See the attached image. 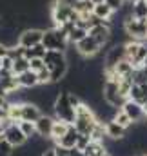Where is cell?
Returning a JSON list of instances; mask_svg holds the SVG:
<instances>
[{"mask_svg":"<svg viewBox=\"0 0 147 156\" xmlns=\"http://www.w3.org/2000/svg\"><path fill=\"white\" fill-rule=\"evenodd\" d=\"M40 156H56V149H55V147H47V149L42 151Z\"/></svg>","mask_w":147,"mask_h":156,"instance_id":"cell-36","label":"cell"},{"mask_svg":"<svg viewBox=\"0 0 147 156\" xmlns=\"http://www.w3.org/2000/svg\"><path fill=\"white\" fill-rule=\"evenodd\" d=\"M53 111H55L56 120H62V122H67V123H74L76 109L69 104V91H60L56 94L55 104H53Z\"/></svg>","mask_w":147,"mask_h":156,"instance_id":"cell-3","label":"cell"},{"mask_svg":"<svg viewBox=\"0 0 147 156\" xmlns=\"http://www.w3.org/2000/svg\"><path fill=\"white\" fill-rule=\"evenodd\" d=\"M45 51H47V49L44 47V44H38V45H33V47L24 49V56H26L27 60H31V58H44Z\"/></svg>","mask_w":147,"mask_h":156,"instance_id":"cell-25","label":"cell"},{"mask_svg":"<svg viewBox=\"0 0 147 156\" xmlns=\"http://www.w3.org/2000/svg\"><path fill=\"white\" fill-rule=\"evenodd\" d=\"M44 67H45L44 58H31V60H29V69H31V71L38 73V71H42Z\"/></svg>","mask_w":147,"mask_h":156,"instance_id":"cell-30","label":"cell"},{"mask_svg":"<svg viewBox=\"0 0 147 156\" xmlns=\"http://www.w3.org/2000/svg\"><path fill=\"white\" fill-rule=\"evenodd\" d=\"M0 96H4V98L7 100V91H5V87H4L2 83H0Z\"/></svg>","mask_w":147,"mask_h":156,"instance_id":"cell-39","label":"cell"},{"mask_svg":"<svg viewBox=\"0 0 147 156\" xmlns=\"http://www.w3.org/2000/svg\"><path fill=\"white\" fill-rule=\"evenodd\" d=\"M104 156H113V154H109V153H106V154H104Z\"/></svg>","mask_w":147,"mask_h":156,"instance_id":"cell-46","label":"cell"},{"mask_svg":"<svg viewBox=\"0 0 147 156\" xmlns=\"http://www.w3.org/2000/svg\"><path fill=\"white\" fill-rule=\"evenodd\" d=\"M42 44H44V47L49 49V51H64V53H67L69 33H67L62 26H53V27H49V29H44Z\"/></svg>","mask_w":147,"mask_h":156,"instance_id":"cell-2","label":"cell"},{"mask_svg":"<svg viewBox=\"0 0 147 156\" xmlns=\"http://www.w3.org/2000/svg\"><path fill=\"white\" fill-rule=\"evenodd\" d=\"M122 60H125V44H113L111 49H107V53H106L104 67H114Z\"/></svg>","mask_w":147,"mask_h":156,"instance_id":"cell-9","label":"cell"},{"mask_svg":"<svg viewBox=\"0 0 147 156\" xmlns=\"http://www.w3.org/2000/svg\"><path fill=\"white\" fill-rule=\"evenodd\" d=\"M104 2L109 5V7L113 9V11H114V13H116V11H120V9L125 5V0H104Z\"/></svg>","mask_w":147,"mask_h":156,"instance_id":"cell-33","label":"cell"},{"mask_svg":"<svg viewBox=\"0 0 147 156\" xmlns=\"http://www.w3.org/2000/svg\"><path fill=\"white\" fill-rule=\"evenodd\" d=\"M51 20H53V26H64L67 22H73L76 24L80 20V15L74 11L73 7L55 0L53 5H51Z\"/></svg>","mask_w":147,"mask_h":156,"instance_id":"cell-4","label":"cell"},{"mask_svg":"<svg viewBox=\"0 0 147 156\" xmlns=\"http://www.w3.org/2000/svg\"><path fill=\"white\" fill-rule=\"evenodd\" d=\"M2 134H4V140H5L7 144H11L13 147H22V145L27 142V136L22 133V129L18 127V123H9V125L2 131Z\"/></svg>","mask_w":147,"mask_h":156,"instance_id":"cell-7","label":"cell"},{"mask_svg":"<svg viewBox=\"0 0 147 156\" xmlns=\"http://www.w3.org/2000/svg\"><path fill=\"white\" fill-rule=\"evenodd\" d=\"M144 66H147V56H145V60H144Z\"/></svg>","mask_w":147,"mask_h":156,"instance_id":"cell-44","label":"cell"},{"mask_svg":"<svg viewBox=\"0 0 147 156\" xmlns=\"http://www.w3.org/2000/svg\"><path fill=\"white\" fill-rule=\"evenodd\" d=\"M67 71H69V64H67V62H66V64L56 66L55 69H51V82H53V83L62 82L64 78L67 76Z\"/></svg>","mask_w":147,"mask_h":156,"instance_id":"cell-23","label":"cell"},{"mask_svg":"<svg viewBox=\"0 0 147 156\" xmlns=\"http://www.w3.org/2000/svg\"><path fill=\"white\" fill-rule=\"evenodd\" d=\"M91 140H93L91 136H87V134H80V136H78V142H76V147L84 151V149L91 144Z\"/></svg>","mask_w":147,"mask_h":156,"instance_id":"cell-31","label":"cell"},{"mask_svg":"<svg viewBox=\"0 0 147 156\" xmlns=\"http://www.w3.org/2000/svg\"><path fill=\"white\" fill-rule=\"evenodd\" d=\"M131 16L140 18V20H147V0H138L136 4H133Z\"/></svg>","mask_w":147,"mask_h":156,"instance_id":"cell-22","label":"cell"},{"mask_svg":"<svg viewBox=\"0 0 147 156\" xmlns=\"http://www.w3.org/2000/svg\"><path fill=\"white\" fill-rule=\"evenodd\" d=\"M125 2H129V4H136L138 0H125Z\"/></svg>","mask_w":147,"mask_h":156,"instance_id":"cell-41","label":"cell"},{"mask_svg":"<svg viewBox=\"0 0 147 156\" xmlns=\"http://www.w3.org/2000/svg\"><path fill=\"white\" fill-rule=\"evenodd\" d=\"M7 53H9V47L4 45V44H0V56L4 58V56H7Z\"/></svg>","mask_w":147,"mask_h":156,"instance_id":"cell-38","label":"cell"},{"mask_svg":"<svg viewBox=\"0 0 147 156\" xmlns=\"http://www.w3.org/2000/svg\"><path fill=\"white\" fill-rule=\"evenodd\" d=\"M74 49H76V53H78L82 58H93V56H96V55L102 51V45L93 38L91 35H87L85 38L80 40V42L74 45Z\"/></svg>","mask_w":147,"mask_h":156,"instance_id":"cell-6","label":"cell"},{"mask_svg":"<svg viewBox=\"0 0 147 156\" xmlns=\"http://www.w3.org/2000/svg\"><path fill=\"white\" fill-rule=\"evenodd\" d=\"M55 149H56V156H69V149H66V147L55 145Z\"/></svg>","mask_w":147,"mask_h":156,"instance_id":"cell-35","label":"cell"},{"mask_svg":"<svg viewBox=\"0 0 147 156\" xmlns=\"http://www.w3.org/2000/svg\"><path fill=\"white\" fill-rule=\"evenodd\" d=\"M93 9H95V2L93 0H76L74 11L80 15V18H87L89 15H93Z\"/></svg>","mask_w":147,"mask_h":156,"instance_id":"cell-20","label":"cell"},{"mask_svg":"<svg viewBox=\"0 0 147 156\" xmlns=\"http://www.w3.org/2000/svg\"><path fill=\"white\" fill-rule=\"evenodd\" d=\"M42 115L44 113L40 111V107H38L37 104H33V102H22V120H26V122H37Z\"/></svg>","mask_w":147,"mask_h":156,"instance_id":"cell-15","label":"cell"},{"mask_svg":"<svg viewBox=\"0 0 147 156\" xmlns=\"http://www.w3.org/2000/svg\"><path fill=\"white\" fill-rule=\"evenodd\" d=\"M38 85H51V71L47 67H44L42 71H38Z\"/></svg>","mask_w":147,"mask_h":156,"instance_id":"cell-29","label":"cell"},{"mask_svg":"<svg viewBox=\"0 0 147 156\" xmlns=\"http://www.w3.org/2000/svg\"><path fill=\"white\" fill-rule=\"evenodd\" d=\"M37 125V134L44 140H51V133H53V125H55V118L47 116V115H42L35 122Z\"/></svg>","mask_w":147,"mask_h":156,"instance_id":"cell-10","label":"cell"},{"mask_svg":"<svg viewBox=\"0 0 147 156\" xmlns=\"http://www.w3.org/2000/svg\"><path fill=\"white\" fill-rule=\"evenodd\" d=\"M0 69H2V56H0Z\"/></svg>","mask_w":147,"mask_h":156,"instance_id":"cell-45","label":"cell"},{"mask_svg":"<svg viewBox=\"0 0 147 156\" xmlns=\"http://www.w3.org/2000/svg\"><path fill=\"white\" fill-rule=\"evenodd\" d=\"M93 2H95V4H100V2H104V0H93Z\"/></svg>","mask_w":147,"mask_h":156,"instance_id":"cell-43","label":"cell"},{"mask_svg":"<svg viewBox=\"0 0 147 156\" xmlns=\"http://www.w3.org/2000/svg\"><path fill=\"white\" fill-rule=\"evenodd\" d=\"M78 136H80V133L74 129V125H71V127H69V131L66 133V136H62L55 145H60V147H66V149H73V147H76Z\"/></svg>","mask_w":147,"mask_h":156,"instance_id":"cell-17","label":"cell"},{"mask_svg":"<svg viewBox=\"0 0 147 156\" xmlns=\"http://www.w3.org/2000/svg\"><path fill=\"white\" fill-rule=\"evenodd\" d=\"M85 156H104L107 153V147L104 142H98V140H91V144L84 149Z\"/></svg>","mask_w":147,"mask_h":156,"instance_id":"cell-19","label":"cell"},{"mask_svg":"<svg viewBox=\"0 0 147 156\" xmlns=\"http://www.w3.org/2000/svg\"><path fill=\"white\" fill-rule=\"evenodd\" d=\"M2 140H4V134H2V131H0V144H2Z\"/></svg>","mask_w":147,"mask_h":156,"instance_id":"cell-42","label":"cell"},{"mask_svg":"<svg viewBox=\"0 0 147 156\" xmlns=\"http://www.w3.org/2000/svg\"><path fill=\"white\" fill-rule=\"evenodd\" d=\"M73 123H67V122H62V120H55V125H53V133H51V140L56 144L62 136H66V133L69 131Z\"/></svg>","mask_w":147,"mask_h":156,"instance_id":"cell-18","label":"cell"},{"mask_svg":"<svg viewBox=\"0 0 147 156\" xmlns=\"http://www.w3.org/2000/svg\"><path fill=\"white\" fill-rule=\"evenodd\" d=\"M127 133H129V129H125V127L118 125L114 120H109V122H106V136H107L109 140H114V142H122V140H125Z\"/></svg>","mask_w":147,"mask_h":156,"instance_id":"cell-12","label":"cell"},{"mask_svg":"<svg viewBox=\"0 0 147 156\" xmlns=\"http://www.w3.org/2000/svg\"><path fill=\"white\" fill-rule=\"evenodd\" d=\"M89 35L93 37V38L96 40L102 47L104 45H107L111 42V35H113V29L111 27H107V26H96V27H93V29H89Z\"/></svg>","mask_w":147,"mask_h":156,"instance_id":"cell-14","label":"cell"},{"mask_svg":"<svg viewBox=\"0 0 147 156\" xmlns=\"http://www.w3.org/2000/svg\"><path fill=\"white\" fill-rule=\"evenodd\" d=\"M69 156H85V153L78 147H73V149H69Z\"/></svg>","mask_w":147,"mask_h":156,"instance_id":"cell-37","label":"cell"},{"mask_svg":"<svg viewBox=\"0 0 147 156\" xmlns=\"http://www.w3.org/2000/svg\"><path fill=\"white\" fill-rule=\"evenodd\" d=\"M140 156H147V154H140Z\"/></svg>","mask_w":147,"mask_h":156,"instance_id":"cell-48","label":"cell"},{"mask_svg":"<svg viewBox=\"0 0 147 156\" xmlns=\"http://www.w3.org/2000/svg\"><path fill=\"white\" fill-rule=\"evenodd\" d=\"M18 127L22 129V133L27 136V140H33V138H37V125H35V122H26V120H20L18 122Z\"/></svg>","mask_w":147,"mask_h":156,"instance_id":"cell-24","label":"cell"},{"mask_svg":"<svg viewBox=\"0 0 147 156\" xmlns=\"http://www.w3.org/2000/svg\"><path fill=\"white\" fill-rule=\"evenodd\" d=\"M124 31H125V35L129 38L138 40V42H145L147 40V20L127 16L124 20Z\"/></svg>","mask_w":147,"mask_h":156,"instance_id":"cell-5","label":"cell"},{"mask_svg":"<svg viewBox=\"0 0 147 156\" xmlns=\"http://www.w3.org/2000/svg\"><path fill=\"white\" fill-rule=\"evenodd\" d=\"M67 62V56H66V53L64 51H45V55H44V64H45V67L51 71V69H55L56 66H60V64H66Z\"/></svg>","mask_w":147,"mask_h":156,"instance_id":"cell-13","label":"cell"},{"mask_svg":"<svg viewBox=\"0 0 147 156\" xmlns=\"http://www.w3.org/2000/svg\"><path fill=\"white\" fill-rule=\"evenodd\" d=\"M5 104H7V100H5V98H4V96H0V107H4V105H5Z\"/></svg>","mask_w":147,"mask_h":156,"instance_id":"cell-40","label":"cell"},{"mask_svg":"<svg viewBox=\"0 0 147 156\" xmlns=\"http://www.w3.org/2000/svg\"><path fill=\"white\" fill-rule=\"evenodd\" d=\"M122 109L127 113V116L131 118L134 123H136V122H140V120H144V118L147 116L144 105H142V104H138V102H134V100H127V102L124 104V107H122Z\"/></svg>","mask_w":147,"mask_h":156,"instance_id":"cell-11","label":"cell"},{"mask_svg":"<svg viewBox=\"0 0 147 156\" xmlns=\"http://www.w3.org/2000/svg\"><path fill=\"white\" fill-rule=\"evenodd\" d=\"M18 83L22 89H35V87H38V75L35 71L27 69L18 75Z\"/></svg>","mask_w":147,"mask_h":156,"instance_id":"cell-16","label":"cell"},{"mask_svg":"<svg viewBox=\"0 0 147 156\" xmlns=\"http://www.w3.org/2000/svg\"><path fill=\"white\" fill-rule=\"evenodd\" d=\"M13 145L11 144H7L5 140H2V144H0V156H11L13 154Z\"/></svg>","mask_w":147,"mask_h":156,"instance_id":"cell-32","label":"cell"},{"mask_svg":"<svg viewBox=\"0 0 147 156\" xmlns=\"http://www.w3.org/2000/svg\"><path fill=\"white\" fill-rule=\"evenodd\" d=\"M13 64H15V58H11L9 55L2 58V69L4 71H13Z\"/></svg>","mask_w":147,"mask_h":156,"instance_id":"cell-34","label":"cell"},{"mask_svg":"<svg viewBox=\"0 0 147 156\" xmlns=\"http://www.w3.org/2000/svg\"><path fill=\"white\" fill-rule=\"evenodd\" d=\"M113 120H114V122H116L118 125L125 127V129H131V127H133V123H134V122H133L131 118L127 116V113H125L124 109H118V111L114 113V116H113Z\"/></svg>","mask_w":147,"mask_h":156,"instance_id":"cell-27","label":"cell"},{"mask_svg":"<svg viewBox=\"0 0 147 156\" xmlns=\"http://www.w3.org/2000/svg\"><path fill=\"white\" fill-rule=\"evenodd\" d=\"M29 69V60L26 56H20V58H15V64H13V73L15 75H20L24 71Z\"/></svg>","mask_w":147,"mask_h":156,"instance_id":"cell-28","label":"cell"},{"mask_svg":"<svg viewBox=\"0 0 147 156\" xmlns=\"http://www.w3.org/2000/svg\"><path fill=\"white\" fill-rule=\"evenodd\" d=\"M93 15H95V16H98V18H102V20H109V18L114 16V11L111 9L106 2H100V4H95Z\"/></svg>","mask_w":147,"mask_h":156,"instance_id":"cell-21","label":"cell"},{"mask_svg":"<svg viewBox=\"0 0 147 156\" xmlns=\"http://www.w3.org/2000/svg\"><path fill=\"white\" fill-rule=\"evenodd\" d=\"M42 38H44V29H38V27H27L20 33L18 37V45L22 47H33V45H38L42 44Z\"/></svg>","mask_w":147,"mask_h":156,"instance_id":"cell-8","label":"cell"},{"mask_svg":"<svg viewBox=\"0 0 147 156\" xmlns=\"http://www.w3.org/2000/svg\"><path fill=\"white\" fill-rule=\"evenodd\" d=\"M100 123V120L96 116L95 109L89 105V104H82L78 109H76V118H74V129L80 133V134H87L91 136V133L95 131V127Z\"/></svg>","mask_w":147,"mask_h":156,"instance_id":"cell-1","label":"cell"},{"mask_svg":"<svg viewBox=\"0 0 147 156\" xmlns=\"http://www.w3.org/2000/svg\"><path fill=\"white\" fill-rule=\"evenodd\" d=\"M87 35H89V31H87V29H84V27H80V26H74L73 29L69 31V44L76 45L80 40H84Z\"/></svg>","mask_w":147,"mask_h":156,"instance_id":"cell-26","label":"cell"},{"mask_svg":"<svg viewBox=\"0 0 147 156\" xmlns=\"http://www.w3.org/2000/svg\"><path fill=\"white\" fill-rule=\"evenodd\" d=\"M0 27H2V16H0Z\"/></svg>","mask_w":147,"mask_h":156,"instance_id":"cell-47","label":"cell"}]
</instances>
